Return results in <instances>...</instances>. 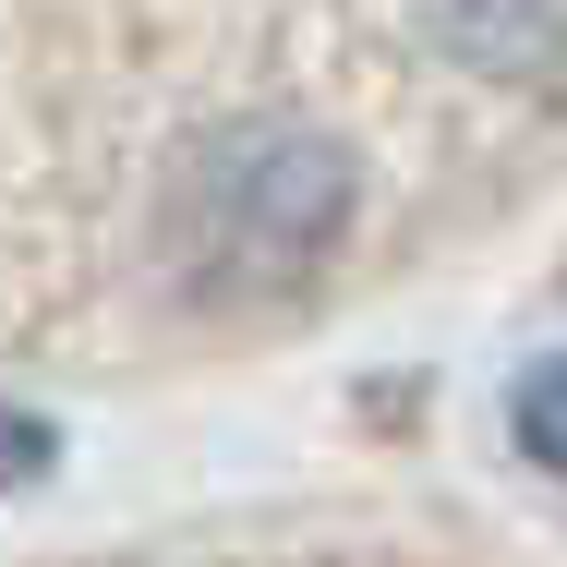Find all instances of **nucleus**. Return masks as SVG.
Listing matches in <instances>:
<instances>
[{
	"mask_svg": "<svg viewBox=\"0 0 567 567\" xmlns=\"http://www.w3.org/2000/svg\"><path fill=\"white\" fill-rule=\"evenodd\" d=\"M350 229V157L315 121H218L182 169H169V206H157V254L182 290L206 302H266V290H302Z\"/></svg>",
	"mask_w": 567,
	"mask_h": 567,
	"instance_id": "f257e3e1",
	"label": "nucleus"
},
{
	"mask_svg": "<svg viewBox=\"0 0 567 567\" xmlns=\"http://www.w3.org/2000/svg\"><path fill=\"white\" fill-rule=\"evenodd\" d=\"M423 37L458 49V61H507V73L567 61V12H423Z\"/></svg>",
	"mask_w": 567,
	"mask_h": 567,
	"instance_id": "f03ea898",
	"label": "nucleus"
},
{
	"mask_svg": "<svg viewBox=\"0 0 567 567\" xmlns=\"http://www.w3.org/2000/svg\"><path fill=\"white\" fill-rule=\"evenodd\" d=\"M507 435L544 458L567 483V350H544V362H519V386H507Z\"/></svg>",
	"mask_w": 567,
	"mask_h": 567,
	"instance_id": "7ed1b4c3",
	"label": "nucleus"
},
{
	"mask_svg": "<svg viewBox=\"0 0 567 567\" xmlns=\"http://www.w3.org/2000/svg\"><path fill=\"white\" fill-rule=\"evenodd\" d=\"M24 471H49V423L0 411V483H24Z\"/></svg>",
	"mask_w": 567,
	"mask_h": 567,
	"instance_id": "20e7f679",
	"label": "nucleus"
}]
</instances>
